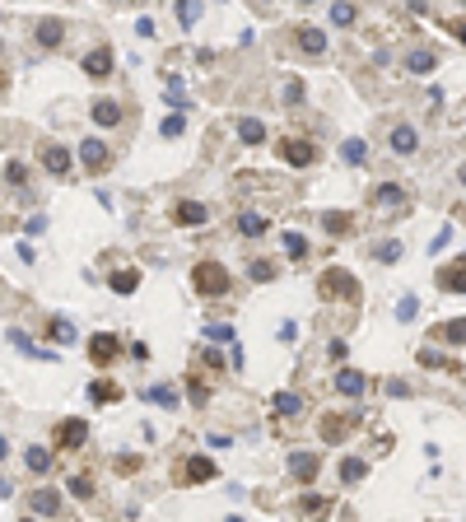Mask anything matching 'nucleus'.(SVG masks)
<instances>
[{
	"label": "nucleus",
	"mask_w": 466,
	"mask_h": 522,
	"mask_svg": "<svg viewBox=\"0 0 466 522\" xmlns=\"http://www.w3.org/2000/svg\"><path fill=\"white\" fill-rule=\"evenodd\" d=\"M317 290H322V299H331V303H355L364 299V290H359V280L350 276V271H341V266H331V271H322V280H317Z\"/></svg>",
	"instance_id": "nucleus-1"
},
{
	"label": "nucleus",
	"mask_w": 466,
	"mask_h": 522,
	"mask_svg": "<svg viewBox=\"0 0 466 522\" xmlns=\"http://www.w3.org/2000/svg\"><path fill=\"white\" fill-rule=\"evenodd\" d=\"M191 285H196L205 299H224V294H229V271H224L219 261H201V266L191 271Z\"/></svg>",
	"instance_id": "nucleus-2"
},
{
	"label": "nucleus",
	"mask_w": 466,
	"mask_h": 522,
	"mask_svg": "<svg viewBox=\"0 0 466 522\" xmlns=\"http://www.w3.org/2000/svg\"><path fill=\"white\" fill-rule=\"evenodd\" d=\"M350 429H355V415H345V411L322 415V425H317L322 443H345V438H350Z\"/></svg>",
	"instance_id": "nucleus-3"
},
{
	"label": "nucleus",
	"mask_w": 466,
	"mask_h": 522,
	"mask_svg": "<svg viewBox=\"0 0 466 522\" xmlns=\"http://www.w3.org/2000/svg\"><path fill=\"white\" fill-rule=\"evenodd\" d=\"M117 354H122V340H117V336H108V331H98V336L89 340V359L98 364V369L117 364Z\"/></svg>",
	"instance_id": "nucleus-4"
},
{
	"label": "nucleus",
	"mask_w": 466,
	"mask_h": 522,
	"mask_svg": "<svg viewBox=\"0 0 466 522\" xmlns=\"http://www.w3.org/2000/svg\"><path fill=\"white\" fill-rule=\"evenodd\" d=\"M79 159H84V168L89 173H108L112 168V150L103 145V140H93V136L79 145Z\"/></svg>",
	"instance_id": "nucleus-5"
},
{
	"label": "nucleus",
	"mask_w": 466,
	"mask_h": 522,
	"mask_svg": "<svg viewBox=\"0 0 466 522\" xmlns=\"http://www.w3.org/2000/svg\"><path fill=\"white\" fill-rule=\"evenodd\" d=\"M317 471H322V452H289V476H294L298 485L317 480Z\"/></svg>",
	"instance_id": "nucleus-6"
},
{
	"label": "nucleus",
	"mask_w": 466,
	"mask_h": 522,
	"mask_svg": "<svg viewBox=\"0 0 466 522\" xmlns=\"http://www.w3.org/2000/svg\"><path fill=\"white\" fill-rule=\"evenodd\" d=\"M84 438H89V425L84 420H65L56 429V452H75V448H84Z\"/></svg>",
	"instance_id": "nucleus-7"
},
{
	"label": "nucleus",
	"mask_w": 466,
	"mask_h": 522,
	"mask_svg": "<svg viewBox=\"0 0 466 522\" xmlns=\"http://www.w3.org/2000/svg\"><path fill=\"white\" fill-rule=\"evenodd\" d=\"M280 159H284L289 168H308L312 159H317V150H312L308 140H280Z\"/></svg>",
	"instance_id": "nucleus-8"
},
{
	"label": "nucleus",
	"mask_w": 466,
	"mask_h": 522,
	"mask_svg": "<svg viewBox=\"0 0 466 522\" xmlns=\"http://www.w3.org/2000/svg\"><path fill=\"white\" fill-rule=\"evenodd\" d=\"M84 75L89 79H108L112 75V47H93V52H84Z\"/></svg>",
	"instance_id": "nucleus-9"
},
{
	"label": "nucleus",
	"mask_w": 466,
	"mask_h": 522,
	"mask_svg": "<svg viewBox=\"0 0 466 522\" xmlns=\"http://www.w3.org/2000/svg\"><path fill=\"white\" fill-rule=\"evenodd\" d=\"M373 205H378V210H405V187L401 182H378L373 187Z\"/></svg>",
	"instance_id": "nucleus-10"
},
{
	"label": "nucleus",
	"mask_w": 466,
	"mask_h": 522,
	"mask_svg": "<svg viewBox=\"0 0 466 522\" xmlns=\"http://www.w3.org/2000/svg\"><path fill=\"white\" fill-rule=\"evenodd\" d=\"M438 290H448V294H466V257L438 271Z\"/></svg>",
	"instance_id": "nucleus-11"
},
{
	"label": "nucleus",
	"mask_w": 466,
	"mask_h": 522,
	"mask_svg": "<svg viewBox=\"0 0 466 522\" xmlns=\"http://www.w3.org/2000/svg\"><path fill=\"white\" fill-rule=\"evenodd\" d=\"M429 340H448V345H466V317H452V322H438L429 331Z\"/></svg>",
	"instance_id": "nucleus-12"
},
{
	"label": "nucleus",
	"mask_w": 466,
	"mask_h": 522,
	"mask_svg": "<svg viewBox=\"0 0 466 522\" xmlns=\"http://www.w3.org/2000/svg\"><path fill=\"white\" fill-rule=\"evenodd\" d=\"M177 224H186V229H196V224H210V210H205L201 200H177Z\"/></svg>",
	"instance_id": "nucleus-13"
},
{
	"label": "nucleus",
	"mask_w": 466,
	"mask_h": 522,
	"mask_svg": "<svg viewBox=\"0 0 466 522\" xmlns=\"http://www.w3.org/2000/svg\"><path fill=\"white\" fill-rule=\"evenodd\" d=\"M42 168L56 173V177H65V173H70V154H65L61 145H42Z\"/></svg>",
	"instance_id": "nucleus-14"
},
{
	"label": "nucleus",
	"mask_w": 466,
	"mask_h": 522,
	"mask_svg": "<svg viewBox=\"0 0 466 522\" xmlns=\"http://www.w3.org/2000/svg\"><path fill=\"white\" fill-rule=\"evenodd\" d=\"M364 387L369 383H364V373L359 369H341L336 373V392H345V397H364Z\"/></svg>",
	"instance_id": "nucleus-15"
},
{
	"label": "nucleus",
	"mask_w": 466,
	"mask_h": 522,
	"mask_svg": "<svg viewBox=\"0 0 466 522\" xmlns=\"http://www.w3.org/2000/svg\"><path fill=\"white\" fill-rule=\"evenodd\" d=\"M93 122L98 126H117L122 122V103H117V98H98V103H93Z\"/></svg>",
	"instance_id": "nucleus-16"
},
{
	"label": "nucleus",
	"mask_w": 466,
	"mask_h": 522,
	"mask_svg": "<svg viewBox=\"0 0 466 522\" xmlns=\"http://www.w3.org/2000/svg\"><path fill=\"white\" fill-rule=\"evenodd\" d=\"M61 38H65L61 19H38V42L42 47H61Z\"/></svg>",
	"instance_id": "nucleus-17"
},
{
	"label": "nucleus",
	"mask_w": 466,
	"mask_h": 522,
	"mask_svg": "<svg viewBox=\"0 0 466 522\" xmlns=\"http://www.w3.org/2000/svg\"><path fill=\"white\" fill-rule=\"evenodd\" d=\"M392 150L396 154H415V145H419V136H415V126H392Z\"/></svg>",
	"instance_id": "nucleus-18"
},
{
	"label": "nucleus",
	"mask_w": 466,
	"mask_h": 522,
	"mask_svg": "<svg viewBox=\"0 0 466 522\" xmlns=\"http://www.w3.org/2000/svg\"><path fill=\"white\" fill-rule=\"evenodd\" d=\"M29 508H33V513H61V494H56V490H33L29 494Z\"/></svg>",
	"instance_id": "nucleus-19"
},
{
	"label": "nucleus",
	"mask_w": 466,
	"mask_h": 522,
	"mask_svg": "<svg viewBox=\"0 0 466 522\" xmlns=\"http://www.w3.org/2000/svg\"><path fill=\"white\" fill-rule=\"evenodd\" d=\"M298 47H303L308 56H322V52H326V33H322V29H308V24H303V29H298Z\"/></svg>",
	"instance_id": "nucleus-20"
},
{
	"label": "nucleus",
	"mask_w": 466,
	"mask_h": 522,
	"mask_svg": "<svg viewBox=\"0 0 466 522\" xmlns=\"http://www.w3.org/2000/svg\"><path fill=\"white\" fill-rule=\"evenodd\" d=\"M210 476H215V461H210V457L196 452V457L186 461V485H201V480H210Z\"/></svg>",
	"instance_id": "nucleus-21"
},
{
	"label": "nucleus",
	"mask_w": 466,
	"mask_h": 522,
	"mask_svg": "<svg viewBox=\"0 0 466 522\" xmlns=\"http://www.w3.org/2000/svg\"><path fill=\"white\" fill-rule=\"evenodd\" d=\"M47 340H56V345L75 340V322L70 317H47Z\"/></svg>",
	"instance_id": "nucleus-22"
},
{
	"label": "nucleus",
	"mask_w": 466,
	"mask_h": 522,
	"mask_svg": "<svg viewBox=\"0 0 466 522\" xmlns=\"http://www.w3.org/2000/svg\"><path fill=\"white\" fill-rule=\"evenodd\" d=\"M112 290L117 294H136L140 290V271L131 266V271H112Z\"/></svg>",
	"instance_id": "nucleus-23"
},
{
	"label": "nucleus",
	"mask_w": 466,
	"mask_h": 522,
	"mask_svg": "<svg viewBox=\"0 0 466 522\" xmlns=\"http://www.w3.org/2000/svg\"><path fill=\"white\" fill-rule=\"evenodd\" d=\"M238 140H248V145H262V140H266V126L257 122V117H243V122H238Z\"/></svg>",
	"instance_id": "nucleus-24"
},
{
	"label": "nucleus",
	"mask_w": 466,
	"mask_h": 522,
	"mask_svg": "<svg viewBox=\"0 0 466 522\" xmlns=\"http://www.w3.org/2000/svg\"><path fill=\"white\" fill-rule=\"evenodd\" d=\"M89 401H98V406L122 401V387H117V383H89Z\"/></svg>",
	"instance_id": "nucleus-25"
},
{
	"label": "nucleus",
	"mask_w": 466,
	"mask_h": 522,
	"mask_svg": "<svg viewBox=\"0 0 466 522\" xmlns=\"http://www.w3.org/2000/svg\"><path fill=\"white\" fill-rule=\"evenodd\" d=\"M405 65H410L415 75H424V70H434V65H438V56H434V52H424V47H415V52L405 56Z\"/></svg>",
	"instance_id": "nucleus-26"
},
{
	"label": "nucleus",
	"mask_w": 466,
	"mask_h": 522,
	"mask_svg": "<svg viewBox=\"0 0 466 522\" xmlns=\"http://www.w3.org/2000/svg\"><path fill=\"white\" fill-rule=\"evenodd\" d=\"M322 224H326V229H331V233H336V238L355 229V219L345 215V210H326V215H322Z\"/></svg>",
	"instance_id": "nucleus-27"
},
{
	"label": "nucleus",
	"mask_w": 466,
	"mask_h": 522,
	"mask_svg": "<svg viewBox=\"0 0 466 522\" xmlns=\"http://www.w3.org/2000/svg\"><path fill=\"white\" fill-rule=\"evenodd\" d=\"M238 233H243V238H262V233H266V219L248 210V215H238Z\"/></svg>",
	"instance_id": "nucleus-28"
},
{
	"label": "nucleus",
	"mask_w": 466,
	"mask_h": 522,
	"mask_svg": "<svg viewBox=\"0 0 466 522\" xmlns=\"http://www.w3.org/2000/svg\"><path fill=\"white\" fill-rule=\"evenodd\" d=\"M298 411H303L298 392H275V415H298Z\"/></svg>",
	"instance_id": "nucleus-29"
},
{
	"label": "nucleus",
	"mask_w": 466,
	"mask_h": 522,
	"mask_svg": "<svg viewBox=\"0 0 466 522\" xmlns=\"http://www.w3.org/2000/svg\"><path fill=\"white\" fill-rule=\"evenodd\" d=\"M341 159H345V164H364V159H369V145H364V140H345Z\"/></svg>",
	"instance_id": "nucleus-30"
},
{
	"label": "nucleus",
	"mask_w": 466,
	"mask_h": 522,
	"mask_svg": "<svg viewBox=\"0 0 466 522\" xmlns=\"http://www.w3.org/2000/svg\"><path fill=\"white\" fill-rule=\"evenodd\" d=\"M186 397H191V406H196V411H205V401H210V387H205L201 378H186Z\"/></svg>",
	"instance_id": "nucleus-31"
},
{
	"label": "nucleus",
	"mask_w": 466,
	"mask_h": 522,
	"mask_svg": "<svg viewBox=\"0 0 466 522\" xmlns=\"http://www.w3.org/2000/svg\"><path fill=\"white\" fill-rule=\"evenodd\" d=\"M364 471H369V466H364L359 457H345V461H341V480H345V485H355V480H364Z\"/></svg>",
	"instance_id": "nucleus-32"
},
{
	"label": "nucleus",
	"mask_w": 466,
	"mask_h": 522,
	"mask_svg": "<svg viewBox=\"0 0 466 522\" xmlns=\"http://www.w3.org/2000/svg\"><path fill=\"white\" fill-rule=\"evenodd\" d=\"M10 340H15V350H24V354H33V359H51V350H38L24 331H10Z\"/></svg>",
	"instance_id": "nucleus-33"
},
{
	"label": "nucleus",
	"mask_w": 466,
	"mask_h": 522,
	"mask_svg": "<svg viewBox=\"0 0 466 522\" xmlns=\"http://www.w3.org/2000/svg\"><path fill=\"white\" fill-rule=\"evenodd\" d=\"M150 401H154V406H168V411H172V406H177V392H172L168 383H154V387H150Z\"/></svg>",
	"instance_id": "nucleus-34"
},
{
	"label": "nucleus",
	"mask_w": 466,
	"mask_h": 522,
	"mask_svg": "<svg viewBox=\"0 0 466 522\" xmlns=\"http://www.w3.org/2000/svg\"><path fill=\"white\" fill-rule=\"evenodd\" d=\"M303 513H312V518H326V513H331V499H322V494H303Z\"/></svg>",
	"instance_id": "nucleus-35"
},
{
	"label": "nucleus",
	"mask_w": 466,
	"mask_h": 522,
	"mask_svg": "<svg viewBox=\"0 0 466 522\" xmlns=\"http://www.w3.org/2000/svg\"><path fill=\"white\" fill-rule=\"evenodd\" d=\"M182 112H168V117H163V122H159V131H163V140H177V136H182Z\"/></svg>",
	"instance_id": "nucleus-36"
},
{
	"label": "nucleus",
	"mask_w": 466,
	"mask_h": 522,
	"mask_svg": "<svg viewBox=\"0 0 466 522\" xmlns=\"http://www.w3.org/2000/svg\"><path fill=\"white\" fill-rule=\"evenodd\" d=\"M47 466H51V452H47V448H29V471H38V476H42Z\"/></svg>",
	"instance_id": "nucleus-37"
},
{
	"label": "nucleus",
	"mask_w": 466,
	"mask_h": 522,
	"mask_svg": "<svg viewBox=\"0 0 466 522\" xmlns=\"http://www.w3.org/2000/svg\"><path fill=\"white\" fill-rule=\"evenodd\" d=\"M419 364H424V369H452V373H457V364H448L438 350H419Z\"/></svg>",
	"instance_id": "nucleus-38"
},
{
	"label": "nucleus",
	"mask_w": 466,
	"mask_h": 522,
	"mask_svg": "<svg viewBox=\"0 0 466 522\" xmlns=\"http://www.w3.org/2000/svg\"><path fill=\"white\" fill-rule=\"evenodd\" d=\"M284 252H289L294 261H303V257H308V243H303L298 233H284Z\"/></svg>",
	"instance_id": "nucleus-39"
},
{
	"label": "nucleus",
	"mask_w": 466,
	"mask_h": 522,
	"mask_svg": "<svg viewBox=\"0 0 466 522\" xmlns=\"http://www.w3.org/2000/svg\"><path fill=\"white\" fill-rule=\"evenodd\" d=\"M373 257H378V261H396V257H401V243H396V238H387V243L373 247Z\"/></svg>",
	"instance_id": "nucleus-40"
},
{
	"label": "nucleus",
	"mask_w": 466,
	"mask_h": 522,
	"mask_svg": "<svg viewBox=\"0 0 466 522\" xmlns=\"http://www.w3.org/2000/svg\"><path fill=\"white\" fill-rule=\"evenodd\" d=\"M303 79H289V84H284V103H289V108H298V103H303Z\"/></svg>",
	"instance_id": "nucleus-41"
},
{
	"label": "nucleus",
	"mask_w": 466,
	"mask_h": 522,
	"mask_svg": "<svg viewBox=\"0 0 466 522\" xmlns=\"http://www.w3.org/2000/svg\"><path fill=\"white\" fill-rule=\"evenodd\" d=\"M248 276H252V280H262V285H266V280H275V261H252V271H248Z\"/></svg>",
	"instance_id": "nucleus-42"
},
{
	"label": "nucleus",
	"mask_w": 466,
	"mask_h": 522,
	"mask_svg": "<svg viewBox=\"0 0 466 522\" xmlns=\"http://www.w3.org/2000/svg\"><path fill=\"white\" fill-rule=\"evenodd\" d=\"M205 336L215 340V345H224V340H233V326H224V322H215V326H205Z\"/></svg>",
	"instance_id": "nucleus-43"
},
{
	"label": "nucleus",
	"mask_w": 466,
	"mask_h": 522,
	"mask_svg": "<svg viewBox=\"0 0 466 522\" xmlns=\"http://www.w3.org/2000/svg\"><path fill=\"white\" fill-rule=\"evenodd\" d=\"M177 19H182V24H196V19H201V5L182 0V5H177Z\"/></svg>",
	"instance_id": "nucleus-44"
},
{
	"label": "nucleus",
	"mask_w": 466,
	"mask_h": 522,
	"mask_svg": "<svg viewBox=\"0 0 466 522\" xmlns=\"http://www.w3.org/2000/svg\"><path fill=\"white\" fill-rule=\"evenodd\" d=\"M5 177H10L15 187H24L29 182V168H24V164H5Z\"/></svg>",
	"instance_id": "nucleus-45"
},
{
	"label": "nucleus",
	"mask_w": 466,
	"mask_h": 522,
	"mask_svg": "<svg viewBox=\"0 0 466 522\" xmlns=\"http://www.w3.org/2000/svg\"><path fill=\"white\" fill-rule=\"evenodd\" d=\"M70 490H75L79 499H93V480L89 476H75V480H70Z\"/></svg>",
	"instance_id": "nucleus-46"
},
{
	"label": "nucleus",
	"mask_w": 466,
	"mask_h": 522,
	"mask_svg": "<svg viewBox=\"0 0 466 522\" xmlns=\"http://www.w3.org/2000/svg\"><path fill=\"white\" fill-rule=\"evenodd\" d=\"M331 19H336V24H355V10H350V5H331Z\"/></svg>",
	"instance_id": "nucleus-47"
},
{
	"label": "nucleus",
	"mask_w": 466,
	"mask_h": 522,
	"mask_svg": "<svg viewBox=\"0 0 466 522\" xmlns=\"http://www.w3.org/2000/svg\"><path fill=\"white\" fill-rule=\"evenodd\" d=\"M415 313H419V303H415V299H401V308H396V317H401V322H410Z\"/></svg>",
	"instance_id": "nucleus-48"
},
{
	"label": "nucleus",
	"mask_w": 466,
	"mask_h": 522,
	"mask_svg": "<svg viewBox=\"0 0 466 522\" xmlns=\"http://www.w3.org/2000/svg\"><path fill=\"white\" fill-rule=\"evenodd\" d=\"M136 466H140V457H117V471H122V476L126 471H136Z\"/></svg>",
	"instance_id": "nucleus-49"
},
{
	"label": "nucleus",
	"mask_w": 466,
	"mask_h": 522,
	"mask_svg": "<svg viewBox=\"0 0 466 522\" xmlns=\"http://www.w3.org/2000/svg\"><path fill=\"white\" fill-rule=\"evenodd\" d=\"M452 29H457V38H462V42H466V19H457V24H452Z\"/></svg>",
	"instance_id": "nucleus-50"
},
{
	"label": "nucleus",
	"mask_w": 466,
	"mask_h": 522,
	"mask_svg": "<svg viewBox=\"0 0 466 522\" xmlns=\"http://www.w3.org/2000/svg\"><path fill=\"white\" fill-rule=\"evenodd\" d=\"M5 452H10V443H5V438H0V457H5Z\"/></svg>",
	"instance_id": "nucleus-51"
},
{
	"label": "nucleus",
	"mask_w": 466,
	"mask_h": 522,
	"mask_svg": "<svg viewBox=\"0 0 466 522\" xmlns=\"http://www.w3.org/2000/svg\"><path fill=\"white\" fill-rule=\"evenodd\" d=\"M457 177H462V182H466V164H462V173H457Z\"/></svg>",
	"instance_id": "nucleus-52"
},
{
	"label": "nucleus",
	"mask_w": 466,
	"mask_h": 522,
	"mask_svg": "<svg viewBox=\"0 0 466 522\" xmlns=\"http://www.w3.org/2000/svg\"><path fill=\"white\" fill-rule=\"evenodd\" d=\"M0 93H5V75H0Z\"/></svg>",
	"instance_id": "nucleus-53"
},
{
	"label": "nucleus",
	"mask_w": 466,
	"mask_h": 522,
	"mask_svg": "<svg viewBox=\"0 0 466 522\" xmlns=\"http://www.w3.org/2000/svg\"><path fill=\"white\" fill-rule=\"evenodd\" d=\"M24 522H33V518H24Z\"/></svg>",
	"instance_id": "nucleus-54"
}]
</instances>
